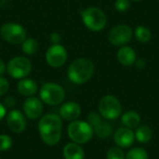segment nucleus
Returning <instances> with one entry per match:
<instances>
[{
	"instance_id": "obj_30",
	"label": "nucleus",
	"mask_w": 159,
	"mask_h": 159,
	"mask_svg": "<svg viewBox=\"0 0 159 159\" xmlns=\"http://www.w3.org/2000/svg\"><path fill=\"white\" fill-rule=\"evenodd\" d=\"M49 41H50V43L53 45V44H60V42H61V35H60V34H58V33H52V34H50V35H49Z\"/></svg>"
},
{
	"instance_id": "obj_13",
	"label": "nucleus",
	"mask_w": 159,
	"mask_h": 159,
	"mask_svg": "<svg viewBox=\"0 0 159 159\" xmlns=\"http://www.w3.org/2000/svg\"><path fill=\"white\" fill-rule=\"evenodd\" d=\"M61 118L67 121L76 120L81 115V107L75 102H67L61 104L59 110Z\"/></svg>"
},
{
	"instance_id": "obj_18",
	"label": "nucleus",
	"mask_w": 159,
	"mask_h": 159,
	"mask_svg": "<svg viewBox=\"0 0 159 159\" xmlns=\"http://www.w3.org/2000/svg\"><path fill=\"white\" fill-rule=\"evenodd\" d=\"M121 122L128 129H135L141 123V116L135 111H128L121 116Z\"/></svg>"
},
{
	"instance_id": "obj_19",
	"label": "nucleus",
	"mask_w": 159,
	"mask_h": 159,
	"mask_svg": "<svg viewBox=\"0 0 159 159\" xmlns=\"http://www.w3.org/2000/svg\"><path fill=\"white\" fill-rule=\"evenodd\" d=\"M135 135V140H137L141 143H146L151 141L153 137V131L151 128L148 126H142L139 127L134 133Z\"/></svg>"
},
{
	"instance_id": "obj_31",
	"label": "nucleus",
	"mask_w": 159,
	"mask_h": 159,
	"mask_svg": "<svg viewBox=\"0 0 159 159\" xmlns=\"http://www.w3.org/2000/svg\"><path fill=\"white\" fill-rule=\"evenodd\" d=\"M7 116V109L3 105V103L0 102V121Z\"/></svg>"
},
{
	"instance_id": "obj_6",
	"label": "nucleus",
	"mask_w": 159,
	"mask_h": 159,
	"mask_svg": "<svg viewBox=\"0 0 159 159\" xmlns=\"http://www.w3.org/2000/svg\"><path fill=\"white\" fill-rule=\"evenodd\" d=\"M99 114L107 120L117 119L122 113V106L119 101L113 95H106L101 99L98 104Z\"/></svg>"
},
{
	"instance_id": "obj_22",
	"label": "nucleus",
	"mask_w": 159,
	"mask_h": 159,
	"mask_svg": "<svg viewBox=\"0 0 159 159\" xmlns=\"http://www.w3.org/2000/svg\"><path fill=\"white\" fill-rule=\"evenodd\" d=\"M21 49L26 55H34L38 49V43L34 38H26L21 43Z\"/></svg>"
},
{
	"instance_id": "obj_29",
	"label": "nucleus",
	"mask_w": 159,
	"mask_h": 159,
	"mask_svg": "<svg viewBox=\"0 0 159 159\" xmlns=\"http://www.w3.org/2000/svg\"><path fill=\"white\" fill-rule=\"evenodd\" d=\"M3 105L6 107V109H11L16 105V100L15 98H13L12 96H7L5 100H4V103Z\"/></svg>"
},
{
	"instance_id": "obj_7",
	"label": "nucleus",
	"mask_w": 159,
	"mask_h": 159,
	"mask_svg": "<svg viewBox=\"0 0 159 159\" xmlns=\"http://www.w3.org/2000/svg\"><path fill=\"white\" fill-rule=\"evenodd\" d=\"M32 71V63L30 60L23 56H17L9 60L7 64V74L15 79H22L26 77Z\"/></svg>"
},
{
	"instance_id": "obj_2",
	"label": "nucleus",
	"mask_w": 159,
	"mask_h": 159,
	"mask_svg": "<svg viewBox=\"0 0 159 159\" xmlns=\"http://www.w3.org/2000/svg\"><path fill=\"white\" fill-rule=\"evenodd\" d=\"M94 64L88 58H78L71 62L67 75L70 81L76 85L87 83L94 74Z\"/></svg>"
},
{
	"instance_id": "obj_25",
	"label": "nucleus",
	"mask_w": 159,
	"mask_h": 159,
	"mask_svg": "<svg viewBox=\"0 0 159 159\" xmlns=\"http://www.w3.org/2000/svg\"><path fill=\"white\" fill-rule=\"evenodd\" d=\"M12 146V139L6 134L0 135V152H5Z\"/></svg>"
},
{
	"instance_id": "obj_27",
	"label": "nucleus",
	"mask_w": 159,
	"mask_h": 159,
	"mask_svg": "<svg viewBox=\"0 0 159 159\" xmlns=\"http://www.w3.org/2000/svg\"><path fill=\"white\" fill-rule=\"evenodd\" d=\"M115 7L119 12H126L130 7L129 0H116L115 3Z\"/></svg>"
},
{
	"instance_id": "obj_34",
	"label": "nucleus",
	"mask_w": 159,
	"mask_h": 159,
	"mask_svg": "<svg viewBox=\"0 0 159 159\" xmlns=\"http://www.w3.org/2000/svg\"><path fill=\"white\" fill-rule=\"evenodd\" d=\"M131 1H141V0H131Z\"/></svg>"
},
{
	"instance_id": "obj_24",
	"label": "nucleus",
	"mask_w": 159,
	"mask_h": 159,
	"mask_svg": "<svg viewBox=\"0 0 159 159\" xmlns=\"http://www.w3.org/2000/svg\"><path fill=\"white\" fill-rule=\"evenodd\" d=\"M106 159H125V155L120 148L112 147L107 151Z\"/></svg>"
},
{
	"instance_id": "obj_4",
	"label": "nucleus",
	"mask_w": 159,
	"mask_h": 159,
	"mask_svg": "<svg viewBox=\"0 0 159 159\" xmlns=\"http://www.w3.org/2000/svg\"><path fill=\"white\" fill-rule=\"evenodd\" d=\"M81 17L85 26L93 32L102 31L107 22L104 12L97 7H89L85 8L81 13Z\"/></svg>"
},
{
	"instance_id": "obj_26",
	"label": "nucleus",
	"mask_w": 159,
	"mask_h": 159,
	"mask_svg": "<svg viewBox=\"0 0 159 159\" xmlns=\"http://www.w3.org/2000/svg\"><path fill=\"white\" fill-rule=\"evenodd\" d=\"M102 121V116H101L100 114H98V113L93 112V113H90V114L88 116V121H87V122L91 126L92 129H93L95 127H97Z\"/></svg>"
},
{
	"instance_id": "obj_32",
	"label": "nucleus",
	"mask_w": 159,
	"mask_h": 159,
	"mask_svg": "<svg viewBox=\"0 0 159 159\" xmlns=\"http://www.w3.org/2000/svg\"><path fill=\"white\" fill-rule=\"evenodd\" d=\"M6 70H7V66L4 63V61L0 59V76L6 72Z\"/></svg>"
},
{
	"instance_id": "obj_14",
	"label": "nucleus",
	"mask_w": 159,
	"mask_h": 159,
	"mask_svg": "<svg viewBox=\"0 0 159 159\" xmlns=\"http://www.w3.org/2000/svg\"><path fill=\"white\" fill-rule=\"evenodd\" d=\"M114 141L116 145L121 148H128L133 144L135 141V135L130 129L120 128L118 129L114 136Z\"/></svg>"
},
{
	"instance_id": "obj_33",
	"label": "nucleus",
	"mask_w": 159,
	"mask_h": 159,
	"mask_svg": "<svg viewBox=\"0 0 159 159\" xmlns=\"http://www.w3.org/2000/svg\"><path fill=\"white\" fill-rule=\"evenodd\" d=\"M144 66H145L144 61H143V59H139V60L137 61V67L140 68V69H142V68H143Z\"/></svg>"
},
{
	"instance_id": "obj_16",
	"label": "nucleus",
	"mask_w": 159,
	"mask_h": 159,
	"mask_svg": "<svg viewBox=\"0 0 159 159\" xmlns=\"http://www.w3.org/2000/svg\"><path fill=\"white\" fill-rule=\"evenodd\" d=\"M117 60L124 66H130L136 61L135 50L129 46H122L117 52Z\"/></svg>"
},
{
	"instance_id": "obj_1",
	"label": "nucleus",
	"mask_w": 159,
	"mask_h": 159,
	"mask_svg": "<svg viewBox=\"0 0 159 159\" xmlns=\"http://www.w3.org/2000/svg\"><path fill=\"white\" fill-rule=\"evenodd\" d=\"M37 129L43 143L48 146L58 144L61 138L62 121L56 114H48L42 116L38 122Z\"/></svg>"
},
{
	"instance_id": "obj_15",
	"label": "nucleus",
	"mask_w": 159,
	"mask_h": 159,
	"mask_svg": "<svg viewBox=\"0 0 159 159\" xmlns=\"http://www.w3.org/2000/svg\"><path fill=\"white\" fill-rule=\"evenodd\" d=\"M18 92L25 97L34 96L38 90L37 83L31 78H22L19 81L17 85Z\"/></svg>"
},
{
	"instance_id": "obj_11",
	"label": "nucleus",
	"mask_w": 159,
	"mask_h": 159,
	"mask_svg": "<svg viewBox=\"0 0 159 159\" xmlns=\"http://www.w3.org/2000/svg\"><path fill=\"white\" fill-rule=\"evenodd\" d=\"M22 110L24 116L31 119V120H36L38 119L44 111V105L43 102L36 97L31 96L28 97L22 104Z\"/></svg>"
},
{
	"instance_id": "obj_28",
	"label": "nucleus",
	"mask_w": 159,
	"mask_h": 159,
	"mask_svg": "<svg viewBox=\"0 0 159 159\" xmlns=\"http://www.w3.org/2000/svg\"><path fill=\"white\" fill-rule=\"evenodd\" d=\"M8 89H9L8 81L6 78L0 76V97L4 96L8 91Z\"/></svg>"
},
{
	"instance_id": "obj_3",
	"label": "nucleus",
	"mask_w": 159,
	"mask_h": 159,
	"mask_svg": "<svg viewBox=\"0 0 159 159\" xmlns=\"http://www.w3.org/2000/svg\"><path fill=\"white\" fill-rule=\"evenodd\" d=\"M68 137L73 143L77 144H84L89 143L93 137V129L91 126L82 120H74L68 125Z\"/></svg>"
},
{
	"instance_id": "obj_17",
	"label": "nucleus",
	"mask_w": 159,
	"mask_h": 159,
	"mask_svg": "<svg viewBox=\"0 0 159 159\" xmlns=\"http://www.w3.org/2000/svg\"><path fill=\"white\" fill-rule=\"evenodd\" d=\"M62 154L64 159L85 158V152L83 148L75 143H69L65 144L62 150Z\"/></svg>"
},
{
	"instance_id": "obj_9",
	"label": "nucleus",
	"mask_w": 159,
	"mask_h": 159,
	"mask_svg": "<svg viewBox=\"0 0 159 159\" xmlns=\"http://www.w3.org/2000/svg\"><path fill=\"white\" fill-rule=\"evenodd\" d=\"M108 40L114 46H124L132 38V29L126 24H119L113 27L108 33Z\"/></svg>"
},
{
	"instance_id": "obj_20",
	"label": "nucleus",
	"mask_w": 159,
	"mask_h": 159,
	"mask_svg": "<svg viewBox=\"0 0 159 159\" xmlns=\"http://www.w3.org/2000/svg\"><path fill=\"white\" fill-rule=\"evenodd\" d=\"M93 132L98 138L106 139L108 138L113 132V127L110 123L106 121H102L97 127L93 129Z\"/></svg>"
},
{
	"instance_id": "obj_21",
	"label": "nucleus",
	"mask_w": 159,
	"mask_h": 159,
	"mask_svg": "<svg viewBox=\"0 0 159 159\" xmlns=\"http://www.w3.org/2000/svg\"><path fill=\"white\" fill-rule=\"evenodd\" d=\"M134 34H135L136 39L141 43H147L151 40V37H152V33L150 29L143 25L137 26Z\"/></svg>"
},
{
	"instance_id": "obj_5",
	"label": "nucleus",
	"mask_w": 159,
	"mask_h": 159,
	"mask_svg": "<svg viewBox=\"0 0 159 159\" xmlns=\"http://www.w3.org/2000/svg\"><path fill=\"white\" fill-rule=\"evenodd\" d=\"M40 100L48 105H59L65 99V90L59 84L47 82L39 90Z\"/></svg>"
},
{
	"instance_id": "obj_10",
	"label": "nucleus",
	"mask_w": 159,
	"mask_h": 159,
	"mask_svg": "<svg viewBox=\"0 0 159 159\" xmlns=\"http://www.w3.org/2000/svg\"><path fill=\"white\" fill-rule=\"evenodd\" d=\"M67 50L61 44L51 45L46 52V61L53 68L61 67L67 61Z\"/></svg>"
},
{
	"instance_id": "obj_12",
	"label": "nucleus",
	"mask_w": 159,
	"mask_h": 159,
	"mask_svg": "<svg viewBox=\"0 0 159 159\" xmlns=\"http://www.w3.org/2000/svg\"><path fill=\"white\" fill-rule=\"evenodd\" d=\"M7 128L14 133H21L26 129V118L24 114L19 110H11L6 116Z\"/></svg>"
},
{
	"instance_id": "obj_23",
	"label": "nucleus",
	"mask_w": 159,
	"mask_h": 159,
	"mask_svg": "<svg viewBox=\"0 0 159 159\" xmlns=\"http://www.w3.org/2000/svg\"><path fill=\"white\" fill-rule=\"evenodd\" d=\"M125 159H148V154L143 148L136 147L128 152Z\"/></svg>"
},
{
	"instance_id": "obj_8",
	"label": "nucleus",
	"mask_w": 159,
	"mask_h": 159,
	"mask_svg": "<svg viewBox=\"0 0 159 159\" xmlns=\"http://www.w3.org/2000/svg\"><path fill=\"white\" fill-rule=\"evenodd\" d=\"M0 35L7 43L19 45L26 39V31L20 24L7 22L1 26Z\"/></svg>"
}]
</instances>
